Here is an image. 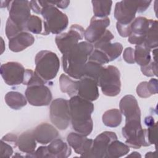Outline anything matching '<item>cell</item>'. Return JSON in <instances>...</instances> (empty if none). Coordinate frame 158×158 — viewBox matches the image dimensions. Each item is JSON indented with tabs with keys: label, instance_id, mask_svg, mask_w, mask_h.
<instances>
[{
	"label": "cell",
	"instance_id": "cell-1",
	"mask_svg": "<svg viewBox=\"0 0 158 158\" xmlns=\"http://www.w3.org/2000/svg\"><path fill=\"white\" fill-rule=\"evenodd\" d=\"M93 50V44L81 41L65 51L62 57L64 71L73 78H81L85 64Z\"/></svg>",
	"mask_w": 158,
	"mask_h": 158
},
{
	"label": "cell",
	"instance_id": "cell-2",
	"mask_svg": "<svg viewBox=\"0 0 158 158\" xmlns=\"http://www.w3.org/2000/svg\"><path fill=\"white\" fill-rule=\"evenodd\" d=\"M69 106L73 130L84 136L89 135L93 128L91 118V114L94 110L93 102L76 95L70 98Z\"/></svg>",
	"mask_w": 158,
	"mask_h": 158
},
{
	"label": "cell",
	"instance_id": "cell-3",
	"mask_svg": "<svg viewBox=\"0 0 158 158\" xmlns=\"http://www.w3.org/2000/svg\"><path fill=\"white\" fill-rule=\"evenodd\" d=\"M23 85H27L25 95L27 101L34 106H44L50 104L52 93L44 85V81L35 72L25 69Z\"/></svg>",
	"mask_w": 158,
	"mask_h": 158
},
{
	"label": "cell",
	"instance_id": "cell-4",
	"mask_svg": "<svg viewBox=\"0 0 158 158\" xmlns=\"http://www.w3.org/2000/svg\"><path fill=\"white\" fill-rule=\"evenodd\" d=\"M9 16L6 25V35L10 40L21 32L27 31L26 25L31 16L28 1H10L8 5Z\"/></svg>",
	"mask_w": 158,
	"mask_h": 158
},
{
	"label": "cell",
	"instance_id": "cell-5",
	"mask_svg": "<svg viewBox=\"0 0 158 158\" xmlns=\"http://www.w3.org/2000/svg\"><path fill=\"white\" fill-rule=\"evenodd\" d=\"M38 3L42 8L41 14L44 19L43 35L49 33L59 35L67 27L68 17L59 10L51 1H38Z\"/></svg>",
	"mask_w": 158,
	"mask_h": 158
},
{
	"label": "cell",
	"instance_id": "cell-6",
	"mask_svg": "<svg viewBox=\"0 0 158 158\" xmlns=\"http://www.w3.org/2000/svg\"><path fill=\"white\" fill-rule=\"evenodd\" d=\"M35 72L44 80L54 79L59 70L60 61L57 54L52 51L43 50L36 55Z\"/></svg>",
	"mask_w": 158,
	"mask_h": 158
},
{
	"label": "cell",
	"instance_id": "cell-7",
	"mask_svg": "<svg viewBox=\"0 0 158 158\" xmlns=\"http://www.w3.org/2000/svg\"><path fill=\"white\" fill-rule=\"evenodd\" d=\"M151 1H121L115 4L114 17L117 23L130 25L135 19L136 12H143L149 6Z\"/></svg>",
	"mask_w": 158,
	"mask_h": 158
},
{
	"label": "cell",
	"instance_id": "cell-8",
	"mask_svg": "<svg viewBox=\"0 0 158 158\" xmlns=\"http://www.w3.org/2000/svg\"><path fill=\"white\" fill-rule=\"evenodd\" d=\"M120 73L118 69L113 65L103 67L97 81L102 93L107 96H115L121 90Z\"/></svg>",
	"mask_w": 158,
	"mask_h": 158
},
{
	"label": "cell",
	"instance_id": "cell-9",
	"mask_svg": "<svg viewBox=\"0 0 158 158\" xmlns=\"http://www.w3.org/2000/svg\"><path fill=\"white\" fill-rule=\"evenodd\" d=\"M50 118L56 128L64 130L67 128L71 121L69 101L57 98L50 105Z\"/></svg>",
	"mask_w": 158,
	"mask_h": 158
},
{
	"label": "cell",
	"instance_id": "cell-10",
	"mask_svg": "<svg viewBox=\"0 0 158 158\" xmlns=\"http://www.w3.org/2000/svg\"><path fill=\"white\" fill-rule=\"evenodd\" d=\"M84 28L77 24L72 25L67 32L57 35L55 38L56 45L63 54L65 51L78 43L84 37Z\"/></svg>",
	"mask_w": 158,
	"mask_h": 158
},
{
	"label": "cell",
	"instance_id": "cell-11",
	"mask_svg": "<svg viewBox=\"0 0 158 158\" xmlns=\"http://www.w3.org/2000/svg\"><path fill=\"white\" fill-rule=\"evenodd\" d=\"M0 73L7 85L15 86L23 83L25 69L20 63L8 62L1 65Z\"/></svg>",
	"mask_w": 158,
	"mask_h": 158
},
{
	"label": "cell",
	"instance_id": "cell-12",
	"mask_svg": "<svg viewBox=\"0 0 158 158\" xmlns=\"http://www.w3.org/2000/svg\"><path fill=\"white\" fill-rule=\"evenodd\" d=\"M117 136L114 132L106 131L99 135L93 140L92 146L89 152L81 157L92 158H106L107 149L111 141L117 139Z\"/></svg>",
	"mask_w": 158,
	"mask_h": 158
},
{
	"label": "cell",
	"instance_id": "cell-13",
	"mask_svg": "<svg viewBox=\"0 0 158 158\" xmlns=\"http://www.w3.org/2000/svg\"><path fill=\"white\" fill-rule=\"evenodd\" d=\"M109 24L110 19L108 17L98 18L93 16L91 19L89 25L85 30V39L87 42L93 44L104 34Z\"/></svg>",
	"mask_w": 158,
	"mask_h": 158
},
{
	"label": "cell",
	"instance_id": "cell-14",
	"mask_svg": "<svg viewBox=\"0 0 158 158\" xmlns=\"http://www.w3.org/2000/svg\"><path fill=\"white\" fill-rule=\"evenodd\" d=\"M152 19H148L144 17H138L131 22V34L128 41L133 44H144L146 35L150 27Z\"/></svg>",
	"mask_w": 158,
	"mask_h": 158
},
{
	"label": "cell",
	"instance_id": "cell-15",
	"mask_svg": "<svg viewBox=\"0 0 158 158\" xmlns=\"http://www.w3.org/2000/svg\"><path fill=\"white\" fill-rule=\"evenodd\" d=\"M77 91L78 96L91 102L96 101L99 96L96 81L87 77H83L77 80Z\"/></svg>",
	"mask_w": 158,
	"mask_h": 158
},
{
	"label": "cell",
	"instance_id": "cell-16",
	"mask_svg": "<svg viewBox=\"0 0 158 158\" xmlns=\"http://www.w3.org/2000/svg\"><path fill=\"white\" fill-rule=\"evenodd\" d=\"M120 110L125 120L141 118V110L135 97L131 94L123 96L119 103Z\"/></svg>",
	"mask_w": 158,
	"mask_h": 158
},
{
	"label": "cell",
	"instance_id": "cell-17",
	"mask_svg": "<svg viewBox=\"0 0 158 158\" xmlns=\"http://www.w3.org/2000/svg\"><path fill=\"white\" fill-rule=\"evenodd\" d=\"M67 141L68 144L74 149L75 152L81 156L89 152L93 140L77 132H72L68 135Z\"/></svg>",
	"mask_w": 158,
	"mask_h": 158
},
{
	"label": "cell",
	"instance_id": "cell-18",
	"mask_svg": "<svg viewBox=\"0 0 158 158\" xmlns=\"http://www.w3.org/2000/svg\"><path fill=\"white\" fill-rule=\"evenodd\" d=\"M33 133L36 141L42 144L51 143L59 136L57 130L48 123H42L38 125L33 130Z\"/></svg>",
	"mask_w": 158,
	"mask_h": 158
},
{
	"label": "cell",
	"instance_id": "cell-19",
	"mask_svg": "<svg viewBox=\"0 0 158 158\" xmlns=\"http://www.w3.org/2000/svg\"><path fill=\"white\" fill-rule=\"evenodd\" d=\"M35 42L34 36L28 31H23L9 40L10 51L18 52L31 46Z\"/></svg>",
	"mask_w": 158,
	"mask_h": 158
},
{
	"label": "cell",
	"instance_id": "cell-20",
	"mask_svg": "<svg viewBox=\"0 0 158 158\" xmlns=\"http://www.w3.org/2000/svg\"><path fill=\"white\" fill-rule=\"evenodd\" d=\"M48 157L66 158L71 155V149L67 143L61 139L56 138L47 146Z\"/></svg>",
	"mask_w": 158,
	"mask_h": 158
},
{
	"label": "cell",
	"instance_id": "cell-21",
	"mask_svg": "<svg viewBox=\"0 0 158 158\" xmlns=\"http://www.w3.org/2000/svg\"><path fill=\"white\" fill-rule=\"evenodd\" d=\"M17 146L20 151L28 155L34 153L36 151V143L33 130H28L22 133L18 137Z\"/></svg>",
	"mask_w": 158,
	"mask_h": 158
},
{
	"label": "cell",
	"instance_id": "cell-22",
	"mask_svg": "<svg viewBox=\"0 0 158 158\" xmlns=\"http://www.w3.org/2000/svg\"><path fill=\"white\" fill-rule=\"evenodd\" d=\"M94 49L102 51L108 57L109 61H112L118 57L122 52L123 46L120 43H110V41L96 43L93 44Z\"/></svg>",
	"mask_w": 158,
	"mask_h": 158
},
{
	"label": "cell",
	"instance_id": "cell-23",
	"mask_svg": "<svg viewBox=\"0 0 158 158\" xmlns=\"http://www.w3.org/2000/svg\"><path fill=\"white\" fill-rule=\"evenodd\" d=\"M130 147L122 142L114 139L110 143L107 149L106 158H118L127 154Z\"/></svg>",
	"mask_w": 158,
	"mask_h": 158
},
{
	"label": "cell",
	"instance_id": "cell-24",
	"mask_svg": "<svg viewBox=\"0 0 158 158\" xmlns=\"http://www.w3.org/2000/svg\"><path fill=\"white\" fill-rule=\"evenodd\" d=\"M7 105L14 110L20 109L27 105V100L22 93L17 91H9L5 96Z\"/></svg>",
	"mask_w": 158,
	"mask_h": 158
},
{
	"label": "cell",
	"instance_id": "cell-25",
	"mask_svg": "<svg viewBox=\"0 0 158 158\" xmlns=\"http://www.w3.org/2000/svg\"><path fill=\"white\" fill-rule=\"evenodd\" d=\"M151 49L144 44L136 45L134 49V59L141 67L149 64L151 61Z\"/></svg>",
	"mask_w": 158,
	"mask_h": 158
},
{
	"label": "cell",
	"instance_id": "cell-26",
	"mask_svg": "<svg viewBox=\"0 0 158 158\" xmlns=\"http://www.w3.org/2000/svg\"><path fill=\"white\" fill-rule=\"evenodd\" d=\"M122 114L119 109H111L106 110L102 115V120L104 124L109 127H117L122 122Z\"/></svg>",
	"mask_w": 158,
	"mask_h": 158
},
{
	"label": "cell",
	"instance_id": "cell-27",
	"mask_svg": "<svg viewBox=\"0 0 158 158\" xmlns=\"http://www.w3.org/2000/svg\"><path fill=\"white\" fill-rule=\"evenodd\" d=\"M94 17L98 18L107 17L111 11L112 1H92Z\"/></svg>",
	"mask_w": 158,
	"mask_h": 158
},
{
	"label": "cell",
	"instance_id": "cell-28",
	"mask_svg": "<svg viewBox=\"0 0 158 158\" xmlns=\"http://www.w3.org/2000/svg\"><path fill=\"white\" fill-rule=\"evenodd\" d=\"M77 81L71 79L65 74H62L59 78L60 88L62 92L65 93L70 98L77 95Z\"/></svg>",
	"mask_w": 158,
	"mask_h": 158
},
{
	"label": "cell",
	"instance_id": "cell-29",
	"mask_svg": "<svg viewBox=\"0 0 158 158\" xmlns=\"http://www.w3.org/2000/svg\"><path fill=\"white\" fill-rule=\"evenodd\" d=\"M144 44L150 49L157 48L158 44L157 20H152L150 27L145 36Z\"/></svg>",
	"mask_w": 158,
	"mask_h": 158
},
{
	"label": "cell",
	"instance_id": "cell-30",
	"mask_svg": "<svg viewBox=\"0 0 158 158\" xmlns=\"http://www.w3.org/2000/svg\"><path fill=\"white\" fill-rule=\"evenodd\" d=\"M103 67L102 65L100 64L88 60L84 68L83 77H87L93 78L97 82Z\"/></svg>",
	"mask_w": 158,
	"mask_h": 158
},
{
	"label": "cell",
	"instance_id": "cell-31",
	"mask_svg": "<svg viewBox=\"0 0 158 158\" xmlns=\"http://www.w3.org/2000/svg\"><path fill=\"white\" fill-rule=\"evenodd\" d=\"M26 29L27 31L34 34H41L44 33V22L38 16L32 15L27 21Z\"/></svg>",
	"mask_w": 158,
	"mask_h": 158
},
{
	"label": "cell",
	"instance_id": "cell-32",
	"mask_svg": "<svg viewBox=\"0 0 158 158\" xmlns=\"http://www.w3.org/2000/svg\"><path fill=\"white\" fill-rule=\"evenodd\" d=\"M156 52L157 49H154L153 51V60L147 65L141 67V70L143 75L146 77H153L157 76V60H156Z\"/></svg>",
	"mask_w": 158,
	"mask_h": 158
},
{
	"label": "cell",
	"instance_id": "cell-33",
	"mask_svg": "<svg viewBox=\"0 0 158 158\" xmlns=\"http://www.w3.org/2000/svg\"><path fill=\"white\" fill-rule=\"evenodd\" d=\"M88 60L93 61L101 65L107 64L110 62L107 56L102 51L97 49H94L93 51L89 56Z\"/></svg>",
	"mask_w": 158,
	"mask_h": 158
},
{
	"label": "cell",
	"instance_id": "cell-34",
	"mask_svg": "<svg viewBox=\"0 0 158 158\" xmlns=\"http://www.w3.org/2000/svg\"><path fill=\"white\" fill-rule=\"evenodd\" d=\"M136 93L142 98H147L151 96L148 87V81L141 82L136 88Z\"/></svg>",
	"mask_w": 158,
	"mask_h": 158
},
{
	"label": "cell",
	"instance_id": "cell-35",
	"mask_svg": "<svg viewBox=\"0 0 158 158\" xmlns=\"http://www.w3.org/2000/svg\"><path fill=\"white\" fill-rule=\"evenodd\" d=\"M157 123H155L153 125L148 127L146 129V136L148 141L149 144H155L156 143V133H157Z\"/></svg>",
	"mask_w": 158,
	"mask_h": 158
},
{
	"label": "cell",
	"instance_id": "cell-36",
	"mask_svg": "<svg viewBox=\"0 0 158 158\" xmlns=\"http://www.w3.org/2000/svg\"><path fill=\"white\" fill-rule=\"evenodd\" d=\"M12 154L13 149L11 145L1 139L0 146V156L1 157H10L12 156Z\"/></svg>",
	"mask_w": 158,
	"mask_h": 158
},
{
	"label": "cell",
	"instance_id": "cell-37",
	"mask_svg": "<svg viewBox=\"0 0 158 158\" xmlns=\"http://www.w3.org/2000/svg\"><path fill=\"white\" fill-rule=\"evenodd\" d=\"M131 24L130 25H122L119 23H116V27L118 33L122 37H128L131 34Z\"/></svg>",
	"mask_w": 158,
	"mask_h": 158
},
{
	"label": "cell",
	"instance_id": "cell-38",
	"mask_svg": "<svg viewBox=\"0 0 158 158\" xmlns=\"http://www.w3.org/2000/svg\"><path fill=\"white\" fill-rule=\"evenodd\" d=\"M123 58L124 60L128 64H134V49L131 47L125 48L123 54Z\"/></svg>",
	"mask_w": 158,
	"mask_h": 158
},
{
	"label": "cell",
	"instance_id": "cell-39",
	"mask_svg": "<svg viewBox=\"0 0 158 158\" xmlns=\"http://www.w3.org/2000/svg\"><path fill=\"white\" fill-rule=\"evenodd\" d=\"M157 80L156 78H151L148 81V87L151 95L157 94L158 92Z\"/></svg>",
	"mask_w": 158,
	"mask_h": 158
},
{
	"label": "cell",
	"instance_id": "cell-40",
	"mask_svg": "<svg viewBox=\"0 0 158 158\" xmlns=\"http://www.w3.org/2000/svg\"><path fill=\"white\" fill-rule=\"evenodd\" d=\"M18 137L17 135L12 134V133H9L6 135H5L1 139L2 140L8 142V143H12L15 146H17V141Z\"/></svg>",
	"mask_w": 158,
	"mask_h": 158
},
{
	"label": "cell",
	"instance_id": "cell-41",
	"mask_svg": "<svg viewBox=\"0 0 158 158\" xmlns=\"http://www.w3.org/2000/svg\"><path fill=\"white\" fill-rule=\"evenodd\" d=\"M30 9L33 10V11L36 14H41L42 8L40 6L38 1H30Z\"/></svg>",
	"mask_w": 158,
	"mask_h": 158
},
{
	"label": "cell",
	"instance_id": "cell-42",
	"mask_svg": "<svg viewBox=\"0 0 158 158\" xmlns=\"http://www.w3.org/2000/svg\"><path fill=\"white\" fill-rule=\"evenodd\" d=\"M51 2L57 7L65 9L68 7L70 4V1H51Z\"/></svg>",
	"mask_w": 158,
	"mask_h": 158
},
{
	"label": "cell",
	"instance_id": "cell-43",
	"mask_svg": "<svg viewBox=\"0 0 158 158\" xmlns=\"http://www.w3.org/2000/svg\"><path fill=\"white\" fill-rule=\"evenodd\" d=\"M145 123H146V125L148 127H150V126L153 125L155 123L154 118H153L152 117H151V116L147 117L145 118Z\"/></svg>",
	"mask_w": 158,
	"mask_h": 158
},
{
	"label": "cell",
	"instance_id": "cell-44",
	"mask_svg": "<svg viewBox=\"0 0 158 158\" xmlns=\"http://www.w3.org/2000/svg\"><path fill=\"white\" fill-rule=\"evenodd\" d=\"M127 157H141V156L138 152H133L131 154L128 155Z\"/></svg>",
	"mask_w": 158,
	"mask_h": 158
}]
</instances>
